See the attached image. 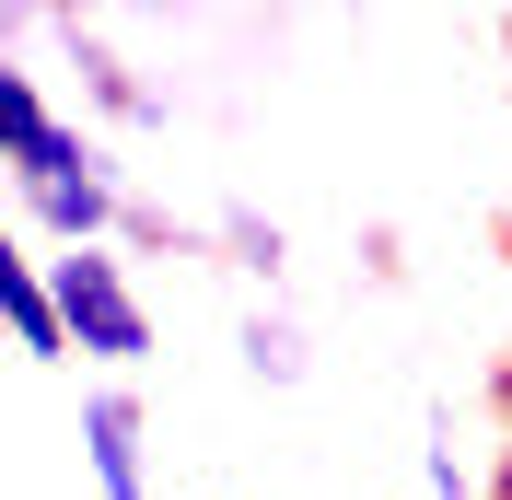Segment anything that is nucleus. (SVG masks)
Here are the masks:
<instances>
[{
    "label": "nucleus",
    "mask_w": 512,
    "mask_h": 500,
    "mask_svg": "<svg viewBox=\"0 0 512 500\" xmlns=\"http://www.w3.org/2000/svg\"><path fill=\"white\" fill-rule=\"evenodd\" d=\"M12 187H24L35 233H47L59 256H70V245H117V233H128V163L105 152V128H82V117H59L47 163H24Z\"/></svg>",
    "instance_id": "nucleus-1"
},
{
    "label": "nucleus",
    "mask_w": 512,
    "mask_h": 500,
    "mask_svg": "<svg viewBox=\"0 0 512 500\" xmlns=\"http://www.w3.org/2000/svg\"><path fill=\"white\" fill-rule=\"evenodd\" d=\"M47 291H59V326H70L82 361H105V373H140V361H152V303H140V280H128L117 245L47 256Z\"/></svg>",
    "instance_id": "nucleus-2"
},
{
    "label": "nucleus",
    "mask_w": 512,
    "mask_h": 500,
    "mask_svg": "<svg viewBox=\"0 0 512 500\" xmlns=\"http://www.w3.org/2000/svg\"><path fill=\"white\" fill-rule=\"evenodd\" d=\"M82 466H94L105 500H152V419L128 384H94L82 396Z\"/></svg>",
    "instance_id": "nucleus-3"
},
{
    "label": "nucleus",
    "mask_w": 512,
    "mask_h": 500,
    "mask_svg": "<svg viewBox=\"0 0 512 500\" xmlns=\"http://www.w3.org/2000/svg\"><path fill=\"white\" fill-rule=\"evenodd\" d=\"M47 24H59L70 70H82V105H94L105 128H163V117H175V94H163V82H140V70H128L117 47H105V35L82 24V12H47Z\"/></svg>",
    "instance_id": "nucleus-4"
},
{
    "label": "nucleus",
    "mask_w": 512,
    "mask_h": 500,
    "mask_svg": "<svg viewBox=\"0 0 512 500\" xmlns=\"http://www.w3.org/2000/svg\"><path fill=\"white\" fill-rule=\"evenodd\" d=\"M0 338L24 361H70V326H59V291H47V256H24V233H0Z\"/></svg>",
    "instance_id": "nucleus-5"
},
{
    "label": "nucleus",
    "mask_w": 512,
    "mask_h": 500,
    "mask_svg": "<svg viewBox=\"0 0 512 500\" xmlns=\"http://www.w3.org/2000/svg\"><path fill=\"white\" fill-rule=\"evenodd\" d=\"M47 140H59V105H47V82H35L12 47H0V163L24 175V163H47Z\"/></svg>",
    "instance_id": "nucleus-6"
},
{
    "label": "nucleus",
    "mask_w": 512,
    "mask_h": 500,
    "mask_svg": "<svg viewBox=\"0 0 512 500\" xmlns=\"http://www.w3.org/2000/svg\"><path fill=\"white\" fill-rule=\"evenodd\" d=\"M233 349H245V373H256V384H280V396L315 373V338H303V314H291V303H256L245 326H233Z\"/></svg>",
    "instance_id": "nucleus-7"
},
{
    "label": "nucleus",
    "mask_w": 512,
    "mask_h": 500,
    "mask_svg": "<svg viewBox=\"0 0 512 500\" xmlns=\"http://www.w3.org/2000/svg\"><path fill=\"white\" fill-rule=\"evenodd\" d=\"M210 245H222V268H245V280L280 303V280H291V233H280L268 210H245V198H233V210L210 221Z\"/></svg>",
    "instance_id": "nucleus-8"
},
{
    "label": "nucleus",
    "mask_w": 512,
    "mask_h": 500,
    "mask_svg": "<svg viewBox=\"0 0 512 500\" xmlns=\"http://www.w3.org/2000/svg\"><path fill=\"white\" fill-rule=\"evenodd\" d=\"M419 489L466 500V454H454V407H431V442H419Z\"/></svg>",
    "instance_id": "nucleus-9"
}]
</instances>
